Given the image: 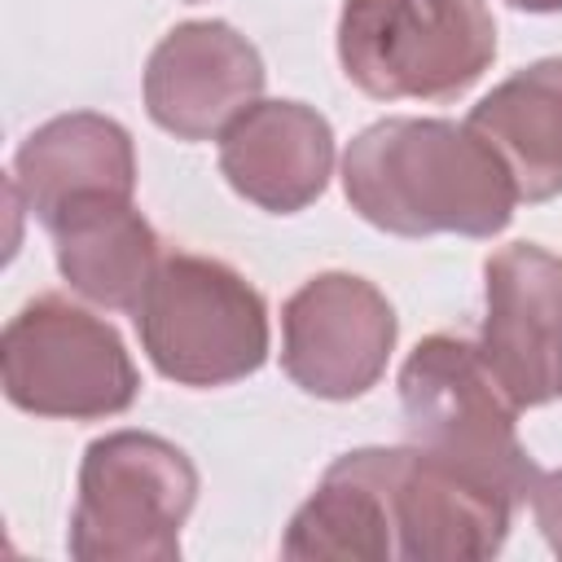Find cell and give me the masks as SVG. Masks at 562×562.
Here are the masks:
<instances>
[{"mask_svg":"<svg viewBox=\"0 0 562 562\" xmlns=\"http://www.w3.org/2000/svg\"><path fill=\"white\" fill-rule=\"evenodd\" d=\"M268 83L259 48L220 18L171 26L145 61V110L176 140H220Z\"/></svg>","mask_w":562,"mask_h":562,"instance_id":"9c48e42d","label":"cell"},{"mask_svg":"<svg viewBox=\"0 0 562 562\" xmlns=\"http://www.w3.org/2000/svg\"><path fill=\"white\" fill-rule=\"evenodd\" d=\"M479 356L518 408L562 400V255L514 241L483 263Z\"/></svg>","mask_w":562,"mask_h":562,"instance_id":"ba28073f","label":"cell"},{"mask_svg":"<svg viewBox=\"0 0 562 562\" xmlns=\"http://www.w3.org/2000/svg\"><path fill=\"white\" fill-rule=\"evenodd\" d=\"M505 4L522 13H562V0H505Z\"/></svg>","mask_w":562,"mask_h":562,"instance_id":"e0dca14e","label":"cell"},{"mask_svg":"<svg viewBox=\"0 0 562 562\" xmlns=\"http://www.w3.org/2000/svg\"><path fill=\"white\" fill-rule=\"evenodd\" d=\"M140 351L176 386H228L268 360V303L224 259L171 250L132 307Z\"/></svg>","mask_w":562,"mask_h":562,"instance_id":"3957f363","label":"cell"},{"mask_svg":"<svg viewBox=\"0 0 562 562\" xmlns=\"http://www.w3.org/2000/svg\"><path fill=\"white\" fill-rule=\"evenodd\" d=\"M496 57L483 0H347L338 13L342 75L373 101H452Z\"/></svg>","mask_w":562,"mask_h":562,"instance_id":"277c9868","label":"cell"},{"mask_svg":"<svg viewBox=\"0 0 562 562\" xmlns=\"http://www.w3.org/2000/svg\"><path fill=\"white\" fill-rule=\"evenodd\" d=\"M9 189L26 202V211L48 224L79 198L92 193H136V149L123 123L75 110L40 123L13 154Z\"/></svg>","mask_w":562,"mask_h":562,"instance_id":"7c38bea8","label":"cell"},{"mask_svg":"<svg viewBox=\"0 0 562 562\" xmlns=\"http://www.w3.org/2000/svg\"><path fill=\"white\" fill-rule=\"evenodd\" d=\"M285 558H338V562H386L395 558V522L386 501V448L342 452L294 509Z\"/></svg>","mask_w":562,"mask_h":562,"instance_id":"5bb4252c","label":"cell"},{"mask_svg":"<svg viewBox=\"0 0 562 562\" xmlns=\"http://www.w3.org/2000/svg\"><path fill=\"white\" fill-rule=\"evenodd\" d=\"M400 408L413 448L487 483L514 509L531 501L540 470L518 439L522 408L501 391L479 342L457 334L422 338L400 364Z\"/></svg>","mask_w":562,"mask_h":562,"instance_id":"7a4b0ae2","label":"cell"},{"mask_svg":"<svg viewBox=\"0 0 562 562\" xmlns=\"http://www.w3.org/2000/svg\"><path fill=\"white\" fill-rule=\"evenodd\" d=\"M220 171L259 211L294 215L334 176V127L303 101H255L220 132Z\"/></svg>","mask_w":562,"mask_h":562,"instance_id":"8fae6325","label":"cell"},{"mask_svg":"<svg viewBox=\"0 0 562 562\" xmlns=\"http://www.w3.org/2000/svg\"><path fill=\"white\" fill-rule=\"evenodd\" d=\"M61 281L105 312H132L162 259L154 224L132 198L92 193L57 211L48 224Z\"/></svg>","mask_w":562,"mask_h":562,"instance_id":"4fadbf2b","label":"cell"},{"mask_svg":"<svg viewBox=\"0 0 562 562\" xmlns=\"http://www.w3.org/2000/svg\"><path fill=\"white\" fill-rule=\"evenodd\" d=\"M531 514H536V527L544 536V544L562 558V470H549L536 479L531 487Z\"/></svg>","mask_w":562,"mask_h":562,"instance_id":"2e32d148","label":"cell"},{"mask_svg":"<svg viewBox=\"0 0 562 562\" xmlns=\"http://www.w3.org/2000/svg\"><path fill=\"white\" fill-rule=\"evenodd\" d=\"M198 501V465L154 430H110L83 448L70 514L79 562H171Z\"/></svg>","mask_w":562,"mask_h":562,"instance_id":"5b68a950","label":"cell"},{"mask_svg":"<svg viewBox=\"0 0 562 562\" xmlns=\"http://www.w3.org/2000/svg\"><path fill=\"white\" fill-rule=\"evenodd\" d=\"M386 501L395 522V558L408 562L492 558L514 522V505L501 492L413 443L386 448Z\"/></svg>","mask_w":562,"mask_h":562,"instance_id":"30bf717a","label":"cell"},{"mask_svg":"<svg viewBox=\"0 0 562 562\" xmlns=\"http://www.w3.org/2000/svg\"><path fill=\"white\" fill-rule=\"evenodd\" d=\"M351 211L395 237H496L518 189L492 145L452 119H378L342 154Z\"/></svg>","mask_w":562,"mask_h":562,"instance_id":"6da1fadb","label":"cell"},{"mask_svg":"<svg viewBox=\"0 0 562 562\" xmlns=\"http://www.w3.org/2000/svg\"><path fill=\"white\" fill-rule=\"evenodd\" d=\"M4 400L35 417L101 422L132 408L140 373L119 329L66 294H40L0 334Z\"/></svg>","mask_w":562,"mask_h":562,"instance_id":"8992f818","label":"cell"},{"mask_svg":"<svg viewBox=\"0 0 562 562\" xmlns=\"http://www.w3.org/2000/svg\"><path fill=\"white\" fill-rule=\"evenodd\" d=\"M395 307L356 272H321L281 307V369L316 400H356L386 373Z\"/></svg>","mask_w":562,"mask_h":562,"instance_id":"52a82bcc","label":"cell"},{"mask_svg":"<svg viewBox=\"0 0 562 562\" xmlns=\"http://www.w3.org/2000/svg\"><path fill=\"white\" fill-rule=\"evenodd\" d=\"M492 154L505 162L518 202H549L562 193V57H540L501 79L470 114Z\"/></svg>","mask_w":562,"mask_h":562,"instance_id":"9a60e30c","label":"cell"}]
</instances>
